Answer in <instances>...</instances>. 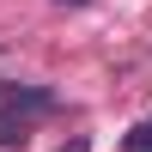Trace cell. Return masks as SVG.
<instances>
[{"instance_id":"3","label":"cell","mask_w":152,"mask_h":152,"mask_svg":"<svg viewBox=\"0 0 152 152\" xmlns=\"http://www.w3.org/2000/svg\"><path fill=\"white\" fill-rule=\"evenodd\" d=\"M61 152H91V140H85V134H73V140L61 146Z\"/></svg>"},{"instance_id":"4","label":"cell","mask_w":152,"mask_h":152,"mask_svg":"<svg viewBox=\"0 0 152 152\" xmlns=\"http://www.w3.org/2000/svg\"><path fill=\"white\" fill-rule=\"evenodd\" d=\"M61 6H85V0H61Z\"/></svg>"},{"instance_id":"2","label":"cell","mask_w":152,"mask_h":152,"mask_svg":"<svg viewBox=\"0 0 152 152\" xmlns=\"http://www.w3.org/2000/svg\"><path fill=\"white\" fill-rule=\"evenodd\" d=\"M122 152H152V122H134L128 140H122Z\"/></svg>"},{"instance_id":"1","label":"cell","mask_w":152,"mask_h":152,"mask_svg":"<svg viewBox=\"0 0 152 152\" xmlns=\"http://www.w3.org/2000/svg\"><path fill=\"white\" fill-rule=\"evenodd\" d=\"M24 134H31V116H24V110H0V146H24Z\"/></svg>"}]
</instances>
